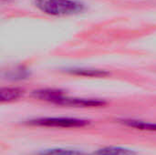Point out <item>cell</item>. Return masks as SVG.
<instances>
[{"label":"cell","mask_w":156,"mask_h":155,"mask_svg":"<svg viewBox=\"0 0 156 155\" xmlns=\"http://www.w3.org/2000/svg\"><path fill=\"white\" fill-rule=\"evenodd\" d=\"M33 95L35 98L41 100L61 106H69L76 108H93L105 105V101L99 99H84L75 97L72 98L65 95L61 90L53 89L37 90L33 92Z\"/></svg>","instance_id":"obj_1"},{"label":"cell","mask_w":156,"mask_h":155,"mask_svg":"<svg viewBox=\"0 0 156 155\" xmlns=\"http://www.w3.org/2000/svg\"><path fill=\"white\" fill-rule=\"evenodd\" d=\"M36 6L49 16H72L82 12L84 4L79 0H35Z\"/></svg>","instance_id":"obj_2"},{"label":"cell","mask_w":156,"mask_h":155,"mask_svg":"<svg viewBox=\"0 0 156 155\" xmlns=\"http://www.w3.org/2000/svg\"><path fill=\"white\" fill-rule=\"evenodd\" d=\"M30 125L53 128H78L84 127L89 124V122L82 119L69 118V117H46L30 120L27 122Z\"/></svg>","instance_id":"obj_3"},{"label":"cell","mask_w":156,"mask_h":155,"mask_svg":"<svg viewBox=\"0 0 156 155\" xmlns=\"http://www.w3.org/2000/svg\"><path fill=\"white\" fill-rule=\"evenodd\" d=\"M65 72L70 75L80 76V77H88V78H103L109 75L104 69H91V68H70L66 69Z\"/></svg>","instance_id":"obj_4"},{"label":"cell","mask_w":156,"mask_h":155,"mask_svg":"<svg viewBox=\"0 0 156 155\" xmlns=\"http://www.w3.org/2000/svg\"><path fill=\"white\" fill-rule=\"evenodd\" d=\"M120 123L128 126V127H132L137 130H141V131H148V132H156V123L153 122H144V121H140V120H128V119H124V120H120L119 121Z\"/></svg>","instance_id":"obj_5"},{"label":"cell","mask_w":156,"mask_h":155,"mask_svg":"<svg viewBox=\"0 0 156 155\" xmlns=\"http://www.w3.org/2000/svg\"><path fill=\"white\" fill-rule=\"evenodd\" d=\"M24 95V90L19 88L5 87L0 90L1 102H10L20 99Z\"/></svg>","instance_id":"obj_6"},{"label":"cell","mask_w":156,"mask_h":155,"mask_svg":"<svg viewBox=\"0 0 156 155\" xmlns=\"http://www.w3.org/2000/svg\"><path fill=\"white\" fill-rule=\"evenodd\" d=\"M90 155H136L133 150L122 147H105Z\"/></svg>","instance_id":"obj_7"},{"label":"cell","mask_w":156,"mask_h":155,"mask_svg":"<svg viewBox=\"0 0 156 155\" xmlns=\"http://www.w3.org/2000/svg\"><path fill=\"white\" fill-rule=\"evenodd\" d=\"M40 155H85L83 153L77 151V150H71V149H62V148H57V149H50L46 150L42 152Z\"/></svg>","instance_id":"obj_8"}]
</instances>
